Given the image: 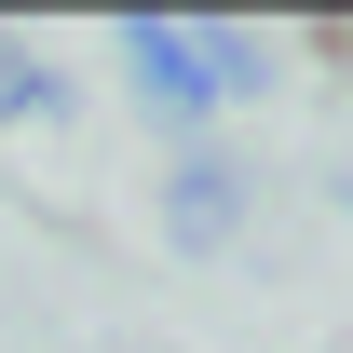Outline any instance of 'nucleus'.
<instances>
[{
	"instance_id": "nucleus-1",
	"label": "nucleus",
	"mask_w": 353,
	"mask_h": 353,
	"mask_svg": "<svg viewBox=\"0 0 353 353\" xmlns=\"http://www.w3.org/2000/svg\"><path fill=\"white\" fill-rule=\"evenodd\" d=\"M28 95H41V82H28V68H14V41H0V109H28Z\"/></svg>"
}]
</instances>
